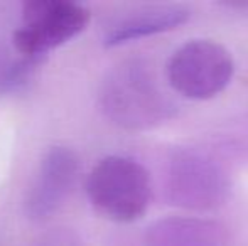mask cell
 I'll return each instance as SVG.
<instances>
[{"mask_svg":"<svg viewBox=\"0 0 248 246\" xmlns=\"http://www.w3.org/2000/svg\"><path fill=\"white\" fill-rule=\"evenodd\" d=\"M90 17L85 5L71 0H26L20 9V26L14 29L10 41L20 58L37 61L81 34Z\"/></svg>","mask_w":248,"mask_h":246,"instance_id":"cell-3","label":"cell"},{"mask_svg":"<svg viewBox=\"0 0 248 246\" xmlns=\"http://www.w3.org/2000/svg\"><path fill=\"white\" fill-rule=\"evenodd\" d=\"M228 177L213 159L193 150L169 157L164 171V194L169 204L186 209H213L228 194Z\"/></svg>","mask_w":248,"mask_h":246,"instance_id":"cell-5","label":"cell"},{"mask_svg":"<svg viewBox=\"0 0 248 246\" xmlns=\"http://www.w3.org/2000/svg\"><path fill=\"white\" fill-rule=\"evenodd\" d=\"M235 62L230 51L211 39H193L179 46L166 64L170 88L189 100H209L230 85Z\"/></svg>","mask_w":248,"mask_h":246,"instance_id":"cell-4","label":"cell"},{"mask_svg":"<svg viewBox=\"0 0 248 246\" xmlns=\"http://www.w3.org/2000/svg\"><path fill=\"white\" fill-rule=\"evenodd\" d=\"M100 103L108 120L132 131L155 128L176 113V105L154 69L142 59L124 61L108 71L101 83Z\"/></svg>","mask_w":248,"mask_h":246,"instance_id":"cell-1","label":"cell"},{"mask_svg":"<svg viewBox=\"0 0 248 246\" xmlns=\"http://www.w3.org/2000/svg\"><path fill=\"white\" fill-rule=\"evenodd\" d=\"M189 19V9L176 3L139 5L115 15L105 27L103 44L107 47L122 46L154 34L172 30Z\"/></svg>","mask_w":248,"mask_h":246,"instance_id":"cell-7","label":"cell"},{"mask_svg":"<svg viewBox=\"0 0 248 246\" xmlns=\"http://www.w3.org/2000/svg\"><path fill=\"white\" fill-rule=\"evenodd\" d=\"M92 206L117 223L140 219L152 201V181L147 169L134 159L110 155L92 169L86 179Z\"/></svg>","mask_w":248,"mask_h":246,"instance_id":"cell-2","label":"cell"},{"mask_svg":"<svg viewBox=\"0 0 248 246\" xmlns=\"http://www.w3.org/2000/svg\"><path fill=\"white\" fill-rule=\"evenodd\" d=\"M145 243L147 246H228V234L215 221L167 217L149 228Z\"/></svg>","mask_w":248,"mask_h":246,"instance_id":"cell-8","label":"cell"},{"mask_svg":"<svg viewBox=\"0 0 248 246\" xmlns=\"http://www.w3.org/2000/svg\"><path fill=\"white\" fill-rule=\"evenodd\" d=\"M79 174V159L68 147H52L39 165L32 186L27 190L26 213L43 221L54 214L73 192Z\"/></svg>","mask_w":248,"mask_h":246,"instance_id":"cell-6","label":"cell"}]
</instances>
